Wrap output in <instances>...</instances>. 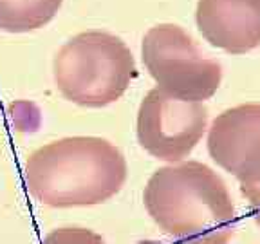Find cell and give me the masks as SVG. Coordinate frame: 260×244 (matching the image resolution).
I'll return each instance as SVG.
<instances>
[{
	"label": "cell",
	"instance_id": "8992f818",
	"mask_svg": "<svg viewBox=\"0 0 260 244\" xmlns=\"http://www.w3.org/2000/svg\"><path fill=\"white\" fill-rule=\"evenodd\" d=\"M208 152L240 185H260V103L219 114L208 130Z\"/></svg>",
	"mask_w": 260,
	"mask_h": 244
},
{
	"label": "cell",
	"instance_id": "6da1fadb",
	"mask_svg": "<svg viewBox=\"0 0 260 244\" xmlns=\"http://www.w3.org/2000/svg\"><path fill=\"white\" fill-rule=\"evenodd\" d=\"M143 201L148 216L177 244H230L235 235L230 190L204 163L183 161L155 170Z\"/></svg>",
	"mask_w": 260,
	"mask_h": 244
},
{
	"label": "cell",
	"instance_id": "9c48e42d",
	"mask_svg": "<svg viewBox=\"0 0 260 244\" xmlns=\"http://www.w3.org/2000/svg\"><path fill=\"white\" fill-rule=\"evenodd\" d=\"M40 244H105V240L87 228H58L47 233Z\"/></svg>",
	"mask_w": 260,
	"mask_h": 244
},
{
	"label": "cell",
	"instance_id": "277c9868",
	"mask_svg": "<svg viewBox=\"0 0 260 244\" xmlns=\"http://www.w3.org/2000/svg\"><path fill=\"white\" fill-rule=\"evenodd\" d=\"M146 71L157 89L184 102H206L222 81V65L203 54L183 27L159 24L146 31L141 45Z\"/></svg>",
	"mask_w": 260,
	"mask_h": 244
},
{
	"label": "cell",
	"instance_id": "30bf717a",
	"mask_svg": "<svg viewBox=\"0 0 260 244\" xmlns=\"http://www.w3.org/2000/svg\"><path fill=\"white\" fill-rule=\"evenodd\" d=\"M240 192L248 199L249 203V211H251L253 219L256 221V224L260 226V185H240Z\"/></svg>",
	"mask_w": 260,
	"mask_h": 244
},
{
	"label": "cell",
	"instance_id": "52a82bcc",
	"mask_svg": "<svg viewBox=\"0 0 260 244\" xmlns=\"http://www.w3.org/2000/svg\"><path fill=\"white\" fill-rule=\"evenodd\" d=\"M195 20L206 42L230 54L260 45V0H199Z\"/></svg>",
	"mask_w": 260,
	"mask_h": 244
},
{
	"label": "cell",
	"instance_id": "7a4b0ae2",
	"mask_svg": "<svg viewBox=\"0 0 260 244\" xmlns=\"http://www.w3.org/2000/svg\"><path fill=\"white\" fill-rule=\"evenodd\" d=\"M126 161L103 138L74 136L49 143L25 161L29 194L53 208L92 206L109 201L126 181Z\"/></svg>",
	"mask_w": 260,
	"mask_h": 244
},
{
	"label": "cell",
	"instance_id": "3957f363",
	"mask_svg": "<svg viewBox=\"0 0 260 244\" xmlns=\"http://www.w3.org/2000/svg\"><path fill=\"white\" fill-rule=\"evenodd\" d=\"M53 69L65 100L90 109L119 100L138 76L130 49L107 31H85L69 38L54 56Z\"/></svg>",
	"mask_w": 260,
	"mask_h": 244
},
{
	"label": "cell",
	"instance_id": "ba28073f",
	"mask_svg": "<svg viewBox=\"0 0 260 244\" xmlns=\"http://www.w3.org/2000/svg\"><path fill=\"white\" fill-rule=\"evenodd\" d=\"M63 0H0V31L29 33L56 16Z\"/></svg>",
	"mask_w": 260,
	"mask_h": 244
},
{
	"label": "cell",
	"instance_id": "5b68a950",
	"mask_svg": "<svg viewBox=\"0 0 260 244\" xmlns=\"http://www.w3.org/2000/svg\"><path fill=\"white\" fill-rule=\"evenodd\" d=\"M206 127L208 109L203 103L168 96L155 87L139 105L136 134L148 154L174 165L191 154Z\"/></svg>",
	"mask_w": 260,
	"mask_h": 244
}]
</instances>
